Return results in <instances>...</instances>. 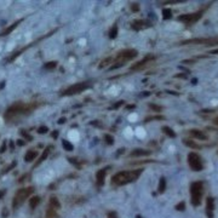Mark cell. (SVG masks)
Masks as SVG:
<instances>
[{"mask_svg":"<svg viewBox=\"0 0 218 218\" xmlns=\"http://www.w3.org/2000/svg\"><path fill=\"white\" fill-rule=\"evenodd\" d=\"M106 176H107V169H102V170H98L97 173H96V181H97V187H101L103 185L104 183V179H106Z\"/></svg>","mask_w":218,"mask_h":218,"instance_id":"obj_13","label":"cell"},{"mask_svg":"<svg viewBox=\"0 0 218 218\" xmlns=\"http://www.w3.org/2000/svg\"><path fill=\"white\" fill-rule=\"evenodd\" d=\"M34 187H27V188H22L15 194L13 199H12V209L17 210L22 206V204L34 193Z\"/></svg>","mask_w":218,"mask_h":218,"instance_id":"obj_4","label":"cell"},{"mask_svg":"<svg viewBox=\"0 0 218 218\" xmlns=\"http://www.w3.org/2000/svg\"><path fill=\"white\" fill-rule=\"evenodd\" d=\"M115 63V57H107V58H104V60H102L100 62V65H98V68L100 69H104V68H107V67H112L113 64Z\"/></svg>","mask_w":218,"mask_h":218,"instance_id":"obj_14","label":"cell"},{"mask_svg":"<svg viewBox=\"0 0 218 218\" xmlns=\"http://www.w3.org/2000/svg\"><path fill=\"white\" fill-rule=\"evenodd\" d=\"M49 132V128L46 126H40L38 128V133L39 135H44V133H47Z\"/></svg>","mask_w":218,"mask_h":218,"instance_id":"obj_34","label":"cell"},{"mask_svg":"<svg viewBox=\"0 0 218 218\" xmlns=\"http://www.w3.org/2000/svg\"><path fill=\"white\" fill-rule=\"evenodd\" d=\"M91 86V81H84L79 82V84H74L72 86L67 87L65 90H63L61 92L62 96H73V95H76V93H80L82 91L87 90Z\"/></svg>","mask_w":218,"mask_h":218,"instance_id":"obj_7","label":"cell"},{"mask_svg":"<svg viewBox=\"0 0 218 218\" xmlns=\"http://www.w3.org/2000/svg\"><path fill=\"white\" fill-rule=\"evenodd\" d=\"M36 156H38V153H36L35 150H28L27 153H26V155H24V161L32 163Z\"/></svg>","mask_w":218,"mask_h":218,"instance_id":"obj_19","label":"cell"},{"mask_svg":"<svg viewBox=\"0 0 218 218\" xmlns=\"http://www.w3.org/2000/svg\"><path fill=\"white\" fill-rule=\"evenodd\" d=\"M153 60H155V56H152V54H148V56H145L144 58L142 60V61H139V62H137L135 63L132 67H131V70H138V69H143L144 67H147V64L149 63V62H152Z\"/></svg>","mask_w":218,"mask_h":218,"instance_id":"obj_11","label":"cell"},{"mask_svg":"<svg viewBox=\"0 0 218 218\" xmlns=\"http://www.w3.org/2000/svg\"><path fill=\"white\" fill-rule=\"evenodd\" d=\"M137 56H138V52H137L136 50H133V49H126V50H122V51H120V52L115 56V63L113 64L112 67H109V69L112 70V69L120 68V67H122L126 62L131 61V60H133V58H136Z\"/></svg>","mask_w":218,"mask_h":218,"instance_id":"obj_3","label":"cell"},{"mask_svg":"<svg viewBox=\"0 0 218 218\" xmlns=\"http://www.w3.org/2000/svg\"><path fill=\"white\" fill-rule=\"evenodd\" d=\"M161 130H163V132L166 136L171 137V138H174V137H176V133H174V131H173L172 128H170V127H167V126H164Z\"/></svg>","mask_w":218,"mask_h":218,"instance_id":"obj_24","label":"cell"},{"mask_svg":"<svg viewBox=\"0 0 218 218\" xmlns=\"http://www.w3.org/2000/svg\"><path fill=\"white\" fill-rule=\"evenodd\" d=\"M63 122H65V118H61L58 120V124H63Z\"/></svg>","mask_w":218,"mask_h":218,"instance_id":"obj_41","label":"cell"},{"mask_svg":"<svg viewBox=\"0 0 218 218\" xmlns=\"http://www.w3.org/2000/svg\"><path fill=\"white\" fill-rule=\"evenodd\" d=\"M22 136H23V137H26V138H27L28 141H30V139H32V137L29 136V135H27V132H22Z\"/></svg>","mask_w":218,"mask_h":218,"instance_id":"obj_38","label":"cell"},{"mask_svg":"<svg viewBox=\"0 0 218 218\" xmlns=\"http://www.w3.org/2000/svg\"><path fill=\"white\" fill-rule=\"evenodd\" d=\"M56 65H57V62H49V63H46L44 67H45V69H54L56 68Z\"/></svg>","mask_w":218,"mask_h":218,"instance_id":"obj_33","label":"cell"},{"mask_svg":"<svg viewBox=\"0 0 218 218\" xmlns=\"http://www.w3.org/2000/svg\"><path fill=\"white\" fill-rule=\"evenodd\" d=\"M148 107H149V109L154 110V112H156V113H160V112L163 110V108H161L160 106H156V104H154V103H150Z\"/></svg>","mask_w":218,"mask_h":218,"instance_id":"obj_30","label":"cell"},{"mask_svg":"<svg viewBox=\"0 0 218 218\" xmlns=\"http://www.w3.org/2000/svg\"><path fill=\"white\" fill-rule=\"evenodd\" d=\"M210 54H218V49H216V50H211V51H210Z\"/></svg>","mask_w":218,"mask_h":218,"instance_id":"obj_40","label":"cell"},{"mask_svg":"<svg viewBox=\"0 0 218 218\" xmlns=\"http://www.w3.org/2000/svg\"><path fill=\"white\" fill-rule=\"evenodd\" d=\"M202 195H204V184H202V182H193L190 184V196L193 206H199L201 204V200H202Z\"/></svg>","mask_w":218,"mask_h":218,"instance_id":"obj_5","label":"cell"},{"mask_svg":"<svg viewBox=\"0 0 218 218\" xmlns=\"http://www.w3.org/2000/svg\"><path fill=\"white\" fill-rule=\"evenodd\" d=\"M49 207H52L54 210H58L61 209V202H60V200L57 199L56 196H51L50 198V201H49Z\"/></svg>","mask_w":218,"mask_h":218,"instance_id":"obj_18","label":"cell"},{"mask_svg":"<svg viewBox=\"0 0 218 218\" xmlns=\"http://www.w3.org/2000/svg\"><path fill=\"white\" fill-rule=\"evenodd\" d=\"M213 124H215V125H217V126H218V117H216V118L213 119Z\"/></svg>","mask_w":218,"mask_h":218,"instance_id":"obj_42","label":"cell"},{"mask_svg":"<svg viewBox=\"0 0 218 218\" xmlns=\"http://www.w3.org/2000/svg\"><path fill=\"white\" fill-rule=\"evenodd\" d=\"M163 17L164 19H170L172 17V11L170 9H164L163 10Z\"/></svg>","mask_w":218,"mask_h":218,"instance_id":"obj_28","label":"cell"},{"mask_svg":"<svg viewBox=\"0 0 218 218\" xmlns=\"http://www.w3.org/2000/svg\"><path fill=\"white\" fill-rule=\"evenodd\" d=\"M188 165L193 171H201L204 169V164L202 160L196 153H189L188 155Z\"/></svg>","mask_w":218,"mask_h":218,"instance_id":"obj_8","label":"cell"},{"mask_svg":"<svg viewBox=\"0 0 218 218\" xmlns=\"http://www.w3.org/2000/svg\"><path fill=\"white\" fill-rule=\"evenodd\" d=\"M107 218H118V213L115 211H109L107 213Z\"/></svg>","mask_w":218,"mask_h":218,"instance_id":"obj_35","label":"cell"},{"mask_svg":"<svg viewBox=\"0 0 218 218\" xmlns=\"http://www.w3.org/2000/svg\"><path fill=\"white\" fill-rule=\"evenodd\" d=\"M165 189H166V178H165V177H161L160 181H159L158 193H159V194H163V193H165Z\"/></svg>","mask_w":218,"mask_h":218,"instance_id":"obj_23","label":"cell"},{"mask_svg":"<svg viewBox=\"0 0 218 218\" xmlns=\"http://www.w3.org/2000/svg\"><path fill=\"white\" fill-rule=\"evenodd\" d=\"M202 13H204V10L201 11H196V12H193V13H187V15H181L178 17L179 22H183L185 24H193L195 22H198L200 18L202 17Z\"/></svg>","mask_w":218,"mask_h":218,"instance_id":"obj_9","label":"cell"},{"mask_svg":"<svg viewBox=\"0 0 218 218\" xmlns=\"http://www.w3.org/2000/svg\"><path fill=\"white\" fill-rule=\"evenodd\" d=\"M136 218H143V217H142V216H141V215H137V216H136Z\"/></svg>","mask_w":218,"mask_h":218,"instance_id":"obj_45","label":"cell"},{"mask_svg":"<svg viewBox=\"0 0 218 218\" xmlns=\"http://www.w3.org/2000/svg\"><path fill=\"white\" fill-rule=\"evenodd\" d=\"M176 210L183 212V211L185 210V202H184V201H181L179 204H177V205H176Z\"/></svg>","mask_w":218,"mask_h":218,"instance_id":"obj_31","label":"cell"},{"mask_svg":"<svg viewBox=\"0 0 218 218\" xmlns=\"http://www.w3.org/2000/svg\"><path fill=\"white\" fill-rule=\"evenodd\" d=\"M104 141L107 142V144H114V138L110 136V135H106L104 136Z\"/></svg>","mask_w":218,"mask_h":218,"instance_id":"obj_32","label":"cell"},{"mask_svg":"<svg viewBox=\"0 0 218 218\" xmlns=\"http://www.w3.org/2000/svg\"><path fill=\"white\" fill-rule=\"evenodd\" d=\"M142 170H136V171H121L113 176L112 183L115 185H126L128 183H132L138 179L141 176Z\"/></svg>","mask_w":218,"mask_h":218,"instance_id":"obj_2","label":"cell"},{"mask_svg":"<svg viewBox=\"0 0 218 218\" xmlns=\"http://www.w3.org/2000/svg\"><path fill=\"white\" fill-rule=\"evenodd\" d=\"M121 104H124V102L121 101V102H118V103H115V106H113V107H110L109 109H117V108H119Z\"/></svg>","mask_w":218,"mask_h":218,"instance_id":"obj_37","label":"cell"},{"mask_svg":"<svg viewBox=\"0 0 218 218\" xmlns=\"http://www.w3.org/2000/svg\"><path fill=\"white\" fill-rule=\"evenodd\" d=\"M152 154L150 150H145V149H136L133 150L131 154L128 155V158H139V156H148Z\"/></svg>","mask_w":218,"mask_h":218,"instance_id":"obj_15","label":"cell"},{"mask_svg":"<svg viewBox=\"0 0 218 218\" xmlns=\"http://www.w3.org/2000/svg\"><path fill=\"white\" fill-rule=\"evenodd\" d=\"M149 27H152V22L147 21V19H135L131 23V28L133 30H141V29H145Z\"/></svg>","mask_w":218,"mask_h":218,"instance_id":"obj_10","label":"cell"},{"mask_svg":"<svg viewBox=\"0 0 218 218\" xmlns=\"http://www.w3.org/2000/svg\"><path fill=\"white\" fill-rule=\"evenodd\" d=\"M57 136H58V132H57V131H54V133H52V137H54V138H57Z\"/></svg>","mask_w":218,"mask_h":218,"instance_id":"obj_44","label":"cell"},{"mask_svg":"<svg viewBox=\"0 0 218 218\" xmlns=\"http://www.w3.org/2000/svg\"><path fill=\"white\" fill-rule=\"evenodd\" d=\"M40 196H38V195H34L32 199H30V201H29V206H30V209L32 210H34L36 209L38 206H39V204H40Z\"/></svg>","mask_w":218,"mask_h":218,"instance_id":"obj_21","label":"cell"},{"mask_svg":"<svg viewBox=\"0 0 218 218\" xmlns=\"http://www.w3.org/2000/svg\"><path fill=\"white\" fill-rule=\"evenodd\" d=\"M22 21H23V19H18V21H16L15 23H12V24H11V26H10L9 28H6V29H5V30H4L3 33H0V36L9 35L10 33L12 32V30H15V29L17 28V26H18V24H19V23H21V22H22Z\"/></svg>","mask_w":218,"mask_h":218,"instance_id":"obj_17","label":"cell"},{"mask_svg":"<svg viewBox=\"0 0 218 218\" xmlns=\"http://www.w3.org/2000/svg\"><path fill=\"white\" fill-rule=\"evenodd\" d=\"M39 107V103L36 102H32V103H23V102H16L12 106H10L9 108L6 109L4 118L6 121H12L16 120L18 117L22 115H28L29 113H32L33 110H35Z\"/></svg>","mask_w":218,"mask_h":218,"instance_id":"obj_1","label":"cell"},{"mask_svg":"<svg viewBox=\"0 0 218 218\" xmlns=\"http://www.w3.org/2000/svg\"><path fill=\"white\" fill-rule=\"evenodd\" d=\"M17 143H18V145H23V144H26V142H23V141H17Z\"/></svg>","mask_w":218,"mask_h":218,"instance_id":"obj_43","label":"cell"},{"mask_svg":"<svg viewBox=\"0 0 218 218\" xmlns=\"http://www.w3.org/2000/svg\"><path fill=\"white\" fill-rule=\"evenodd\" d=\"M50 150H51V147H47V148H46L45 150H44V153H43V154H41V156H40V158H39V160H38V161H36V164L35 165H34V166H38V165H40V164L43 163V161H44V160H45L46 158H47V156H49V153H50Z\"/></svg>","mask_w":218,"mask_h":218,"instance_id":"obj_22","label":"cell"},{"mask_svg":"<svg viewBox=\"0 0 218 218\" xmlns=\"http://www.w3.org/2000/svg\"><path fill=\"white\" fill-rule=\"evenodd\" d=\"M131 11H133V12L139 11V5H138V4H132V5H131Z\"/></svg>","mask_w":218,"mask_h":218,"instance_id":"obj_36","label":"cell"},{"mask_svg":"<svg viewBox=\"0 0 218 218\" xmlns=\"http://www.w3.org/2000/svg\"><path fill=\"white\" fill-rule=\"evenodd\" d=\"M183 143L189 148H193V149H200V145L196 144L195 142H193L191 139H183Z\"/></svg>","mask_w":218,"mask_h":218,"instance_id":"obj_25","label":"cell"},{"mask_svg":"<svg viewBox=\"0 0 218 218\" xmlns=\"http://www.w3.org/2000/svg\"><path fill=\"white\" fill-rule=\"evenodd\" d=\"M45 218H58V212L57 210L52 209V207H47L45 213Z\"/></svg>","mask_w":218,"mask_h":218,"instance_id":"obj_20","label":"cell"},{"mask_svg":"<svg viewBox=\"0 0 218 218\" xmlns=\"http://www.w3.org/2000/svg\"><path fill=\"white\" fill-rule=\"evenodd\" d=\"M206 216L207 218L215 217V199L211 196L206 199Z\"/></svg>","mask_w":218,"mask_h":218,"instance_id":"obj_12","label":"cell"},{"mask_svg":"<svg viewBox=\"0 0 218 218\" xmlns=\"http://www.w3.org/2000/svg\"><path fill=\"white\" fill-rule=\"evenodd\" d=\"M188 133H189L191 137H194V138H196V139H200V141H206V139H207V136H206L202 131H200V130H190Z\"/></svg>","mask_w":218,"mask_h":218,"instance_id":"obj_16","label":"cell"},{"mask_svg":"<svg viewBox=\"0 0 218 218\" xmlns=\"http://www.w3.org/2000/svg\"><path fill=\"white\" fill-rule=\"evenodd\" d=\"M5 194H6V190H0V199H1L3 196H5Z\"/></svg>","mask_w":218,"mask_h":218,"instance_id":"obj_39","label":"cell"},{"mask_svg":"<svg viewBox=\"0 0 218 218\" xmlns=\"http://www.w3.org/2000/svg\"><path fill=\"white\" fill-rule=\"evenodd\" d=\"M118 26L117 24H114L113 27L110 28V30H109V38L110 39H115L117 36H118Z\"/></svg>","mask_w":218,"mask_h":218,"instance_id":"obj_26","label":"cell"},{"mask_svg":"<svg viewBox=\"0 0 218 218\" xmlns=\"http://www.w3.org/2000/svg\"><path fill=\"white\" fill-rule=\"evenodd\" d=\"M181 45H205V46H216L218 45L217 36H207V38H196V39H188L179 43Z\"/></svg>","mask_w":218,"mask_h":218,"instance_id":"obj_6","label":"cell"},{"mask_svg":"<svg viewBox=\"0 0 218 218\" xmlns=\"http://www.w3.org/2000/svg\"><path fill=\"white\" fill-rule=\"evenodd\" d=\"M164 117L163 115H156V117H148V118L144 119V122H149V121H153V120H164Z\"/></svg>","mask_w":218,"mask_h":218,"instance_id":"obj_29","label":"cell"},{"mask_svg":"<svg viewBox=\"0 0 218 218\" xmlns=\"http://www.w3.org/2000/svg\"><path fill=\"white\" fill-rule=\"evenodd\" d=\"M62 145H63V148L67 152H73V149H74L73 144L70 142H68V141H63V142H62Z\"/></svg>","mask_w":218,"mask_h":218,"instance_id":"obj_27","label":"cell"}]
</instances>
